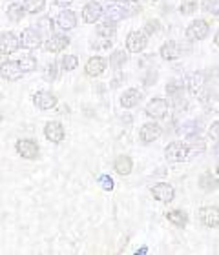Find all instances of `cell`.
<instances>
[{
    "label": "cell",
    "mask_w": 219,
    "mask_h": 255,
    "mask_svg": "<svg viewBox=\"0 0 219 255\" xmlns=\"http://www.w3.org/2000/svg\"><path fill=\"white\" fill-rule=\"evenodd\" d=\"M102 7L97 0H91V2H88V4L84 5V9H82V20L86 22V24H95L99 18L102 16Z\"/></svg>",
    "instance_id": "13"
},
{
    "label": "cell",
    "mask_w": 219,
    "mask_h": 255,
    "mask_svg": "<svg viewBox=\"0 0 219 255\" xmlns=\"http://www.w3.org/2000/svg\"><path fill=\"white\" fill-rule=\"evenodd\" d=\"M108 68V60L104 57H91L88 62H86V75H90V77H99L106 71Z\"/></svg>",
    "instance_id": "17"
},
{
    "label": "cell",
    "mask_w": 219,
    "mask_h": 255,
    "mask_svg": "<svg viewBox=\"0 0 219 255\" xmlns=\"http://www.w3.org/2000/svg\"><path fill=\"white\" fill-rule=\"evenodd\" d=\"M214 42H216V46L219 48V31L216 33V37H214Z\"/></svg>",
    "instance_id": "40"
},
{
    "label": "cell",
    "mask_w": 219,
    "mask_h": 255,
    "mask_svg": "<svg viewBox=\"0 0 219 255\" xmlns=\"http://www.w3.org/2000/svg\"><path fill=\"white\" fill-rule=\"evenodd\" d=\"M188 148H190V151H199V153H203L205 151V142H203V138H199V137H188Z\"/></svg>",
    "instance_id": "32"
},
{
    "label": "cell",
    "mask_w": 219,
    "mask_h": 255,
    "mask_svg": "<svg viewBox=\"0 0 219 255\" xmlns=\"http://www.w3.org/2000/svg\"><path fill=\"white\" fill-rule=\"evenodd\" d=\"M71 2H73V0H55V4L60 5V7H68Z\"/></svg>",
    "instance_id": "39"
},
{
    "label": "cell",
    "mask_w": 219,
    "mask_h": 255,
    "mask_svg": "<svg viewBox=\"0 0 219 255\" xmlns=\"http://www.w3.org/2000/svg\"><path fill=\"white\" fill-rule=\"evenodd\" d=\"M24 15H26V11H24V7H22V4H11L9 7H7V18H9L11 22H20L22 18H24Z\"/></svg>",
    "instance_id": "28"
},
{
    "label": "cell",
    "mask_w": 219,
    "mask_h": 255,
    "mask_svg": "<svg viewBox=\"0 0 219 255\" xmlns=\"http://www.w3.org/2000/svg\"><path fill=\"white\" fill-rule=\"evenodd\" d=\"M146 252H148L146 248H141V250H137V255H139V254H146Z\"/></svg>",
    "instance_id": "41"
},
{
    "label": "cell",
    "mask_w": 219,
    "mask_h": 255,
    "mask_svg": "<svg viewBox=\"0 0 219 255\" xmlns=\"http://www.w3.org/2000/svg\"><path fill=\"white\" fill-rule=\"evenodd\" d=\"M159 53H161V59L176 60L183 55V46L179 42H176V40H168V42H165L161 46Z\"/></svg>",
    "instance_id": "15"
},
{
    "label": "cell",
    "mask_w": 219,
    "mask_h": 255,
    "mask_svg": "<svg viewBox=\"0 0 219 255\" xmlns=\"http://www.w3.org/2000/svg\"><path fill=\"white\" fill-rule=\"evenodd\" d=\"M68 46H70V38L66 37V35H51L46 40V44H44V48H46L48 53H60Z\"/></svg>",
    "instance_id": "14"
},
{
    "label": "cell",
    "mask_w": 219,
    "mask_h": 255,
    "mask_svg": "<svg viewBox=\"0 0 219 255\" xmlns=\"http://www.w3.org/2000/svg\"><path fill=\"white\" fill-rule=\"evenodd\" d=\"M134 168V162L128 155H119L115 162H113V170L117 171L119 175H130V171Z\"/></svg>",
    "instance_id": "23"
},
{
    "label": "cell",
    "mask_w": 219,
    "mask_h": 255,
    "mask_svg": "<svg viewBox=\"0 0 219 255\" xmlns=\"http://www.w3.org/2000/svg\"><path fill=\"white\" fill-rule=\"evenodd\" d=\"M90 46L95 49V51H102V49H108L112 46V38H104L97 35L95 40H90Z\"/></svg>",
    "instance_id": "31"
},
{
    "label": "cell",
    "mask_w": 219,
    "mask_h": 255,
    "mask_svg": "<svg viewBox=\"0 0 219 255\" xmlns=\"http://www.w3.org/2000/svg\"><path fill=\"white\" fill-rule=\"evenodd\" d=\"M124 62H126V53L121 51V49H117V51H113V53L110 55V68H113V69L123 68Z\"/></svg>",
    "instance_id": "29"
},
{
    "label": "cell",
    "mask_w": 219,
    "mask_h": 255,
    "mask_svg": "<svg viewBox=\"0 0 219 255\" xmlns=\"http://www.w3.org/2000/svg\"><path fill=\"white\" fill-rule=\"evenodd\" d=\"M115 26H113V22H102V24H97L95 27V35L99 37H104V38H113L115 37Z\"/></svg>",
    "instance_id": "25"
},
{
    "label": "cell",
    "mask_w": 219,
    "mask_h": 255,
    "mask_svg": "<svg viewBox=\"0 0 219 255\" xmlns=\"http://www.w3.org/2000/svg\"><path fill=\"white\" fill-rule=\"evenodd\" d=\"M0 123H2V113H0Z\"/></svg>",
    "instance_id": "44"
},
{
    "label": "cell",
    "mask_w": 219,
    "mask_h": 255,
    "mask_svg": "<svg viewBox=\"0 0 219 255\" xmlns=\"http://www.w3.org/2000/svg\"><path fill=\"white\" fill-rule=\"evenodd\" d=\"M154 2H155V0H154Z\"/></svg>",
    "instance_id": "45"
},
{
    "label": "cell",
    "mask_w": 219,
    "mask_h": 255,
    "mask_svg": "<svg viewBox=\"0 0 219 255\" xmlns=\"http://www.w3.org/2000/svg\"><path fill=\"white\" fill-rule=\"evenodd\" d=\"M20 46L26 49H37L42 46V35L37 27H26L20 35Z\"/></svg>",
    "instance_id": "5"
},
{
    "label": "cell",
    "mask_w": 219,
    "mask_h": 255,
    "mask_svg": "<svg viewBox=\"0 0 219 255\" xmlns=\"http://www.w3.org/2000/svg\"><path fill=\"white\" fill-rule=\"evenodd\" d=\"M148 46V35L145 31H132L126 37V49L130 53H141Z\"/></svg>",
    "instance_id": "4"
},
{
    "label": "cell",
    "mask_w": 219,
    "mask_h": 255,
    "mask_svg": "<svg viewBox=\"0 0 219 255\" xmlns=\"http://www.w3.org/2000/svg\"><path fill=\"white\" fill-rule=\"evenodd\" d=\"M190 157V148H188L187 142H170L165 148V159L170 160V162H183Z\"/></svg>",
    "instance_id": "1"
},
{
    "label": "cell",
    "mask_w": 219,
    "mask_h": 255,
    "mask_svg": "<svg viewBox=\"0 0 219 255\" xmlns=\"http://www.w3.org/2000/svg\"><path fill=\"white\" fill-rule=\"evenodd\" d=\"M161 135H163V128H161L157 123H146V124H143V126H141V129H139L141 140H143V142H146V144L157 140Z\"/></svg>",
    "instance_id": "12"
},
{
    "label": "cell",
    "mask_w": 219,
    "mask_h": 255,
    "mask_svg": "<svg viewBox=\"0 0 219 255\" xmlns=\"http://www.w3.org/2000/svg\"><path fill=\"white\" fill-rule=\"evenodd\" d=\"M102 16L106 18L108 22H121L123 18H126V13H124V5L113 2V4H108L104 9H102Z\"/></svg>",
    "instance_id": "18"
},
{
    "label": "cell",
    "mask_w": 219,
    "mask_h": 255,
    "mask_svg": "<svg viewBox=\"0 0 219 255\" xmlns=\"http://www.w3.org/2000/svg\"><path fill=\"white\" fill-rule=\"evenodd\" d=\"M199 188L203 191H214L219 184V177L212 175V171H205L199 175Z\"/></svg>",
    "instance_id": "22"
},
{
    "label": "cell",
    "mask_w": 219,
    "mask_h": 255,
    "mask_svg": "<svg viewBox=\"0 0 219 255\" xmlns=\"http://www.w3.org/2000/svg\"><path fill=\"white\" fill-rule=\"evenodd\" d=\"M152 195L159 202H170V201H174L176 190H174L170 184H166V182H159V184H155V186L152 188Z\"/></svg>",
    "instance_id": "16"
},
{
    "label": "cell",
    "mask_w": 219,
    "mask_h": 255,
    "mask_svg": "<svg viewBox=\"0 0 219 255\" xmlns=\"http://www.w3.org/2000/svg\"><path fill=\"white\" fill-rule=\"evenodd\" d=\"M33 102L38 110L42 112H48V110H53L57 106V97L51 93V91H37L35 97H33Z\"/></svg>",
    "instance_id": "11"
},
{
    "label": "cell",
    "mask_w": 219,
    "mask_h": 255,
    "mask_svg": "<svg viewBox=\"0 0 219 255\" xmlns=\"http://www.w3.org/2000/svg\"><path fill=\"white\" fill-rule=\"evenodd\" d=\"M18 64H20V68L24 73H31V71H35L37 69V59L33 57V55L26 53L22 55L20 59H18Z\"/></svg>",
    "instance_id": "27"
},
{
    "label": "cell",
    "mask_w": 219,
    "mask_h": 255,
    "mask_svg": "<svg viewBox=\"0 0 219 255\" xmlns=\"http://www.w3.org/2000/svg\"><path fill=\"white\" fill-rule=\"evenodd\" d=\"M22 7H24L26 13L35 15V13H40V11L46 7V0H24V2H22Z\"/></svg>",
    "instance_id": "26"
},
{
    "label": "cell",
    "mask_w": 219,
    "mask_h": 255,
    "mask_svg": "<svg viewBox=\"0 0 219 255\" xmlns=\"http://www.w3.org/2000/svg\"><path fill=\"white\" fill-rule=\"evenodd\" d=\"M0 75L7 82H15V80L22 79L24 71H22L18 60H4V62L0 64Z\"/></svg>",
    "instance_id": "3"
},
{
    "label": "cell",
    "mask_w": 219,
    "mask_h": 255,
    "mask_svg": "<svg viewBox=\"0 0 219 255\" xmlns=\"http://www.w3.org/2000/svg\"><path fill=\"white\" fill-rule=\"evenodd\" d=\"M196 9H198V0H183L179 11L183 15H192V13H196Z\"/></svg>",
    "instance_id": "33"
},
{
    "label": "cell",
    "mask_w": 219,
    "mask_h": 255,
    "mask_svg": "<svg viewBox=\"0 0 219 255\" xmlns=\"http://www.w3.org/2000/svg\"><path fill=\"white\" fill-rule=\"evenodd\" d=\"M15 149L22 159L31 160L38 157V144L35 142V140H31V138H20V140H16Z\"/></svg>",
    "instance_id": "7"
},
{
    "label": "cell",
    "mask_w": 219,
    "mask_h": 255,
    "mask_svg": "<svg viewBox=\"0 0 219 255\" xmlns=\"http://www.w3.org/2000/svg\"><path fill=\"white\" fill-rule=\"evenodd\" d=\"M124 13H126V16L137 15V13H141V4L139 2H135V0L124 2Z\"/></svg>",
    "instance_id": "34"
},
{
    "label": "cell",
    "mask_w": 219,
    "mask_h": 255,
    "mask_svg": "<svg viewBox=\"0 0 219 255\" xmlns=\"http://www.w3.org/2000/svg\"><path fill=\"white\" fill-rule=\"evenodd\" d=\"M20 48V37L13 31H4L0 35V55H11Z\"/></svg>",
    "instance_id": "8"
},
{
    "label": "cell",
    "mask_w": 219,
    "mask_h": 255,
    "mask_svg": "<svg viewBox=\"0 0 219 255\" xmlns=\"http://www.w3.org/2000/svg\"><path fill=\"white\" fill-rule=\"evenodd\" d=\"M161 29V24L159 20H148L145 26V33L146 35H152V33H157Z\"/></svg>",
    "instance_id": "37"
},
{
    "label": "cell",
    "mask_w": 219,
    "mask_h": 255,
    "mask_svg": "<svg viewBox=\"0 0 219 255\" xmlns=\"http://www.w3.org/2000/svg\"><path fill=\"white\" fill-rule=\"evenodd\" d=\"M99 184L102 186V190H106V191L113 190V179L110 175H101V177H99Z\"/></svg>",
    "instance_id": "36"
},
{
    "label": "cell",
    "mask_w": 219,
    "mask_h": 255,
    "mask_svg": "<svg viewBox=\"0 0 219 255\" xmlns=\"http://www.w3.org/2000/svg\"><path fill=\"white\" fill-rule=\"evenodd\" d=\"M57 24H59L60 29H64V31H70L77 26V15H75L71 9H62L57 16Z\"/></svg>",
    "instance_id": "19"
},
{
    "label": "cell",
    "mask_w": 219,
    "mask_h": 255,
    "mask_svg": "<svg viewBox=\"0 0 219 255\" xmlns=\"http://www.w3.org/2000/svg\"><path fill=\"white\" fill-rule=\"evenodd\" d=\"M145 113H146V117L154 119V121L165 119L166 113H168V102H166L165 99H152V101L146 104Z\"/></svg>",
    "instance_id": "6"
},
{
    "label": "cell",
    "mask_w": 219,
    "mask_h": 255,
    "mask_svg": "<svg viewBox=\"0 0 219 255\" xmlns=\"http://www.w3.org/2000/svg\"><path fill=\"white\" fill-rule=\"evenodd\" d=\"M216 171H218V177H219V162H218V166H216Z\"/></svg>",
    "instance_id": "42"
},
{
    "label": "cell",
    "mask_w": 219,
    "mask_h": 255,
    "mask_svg": "<svg viewBox=\"0 0 219 255\" xmlns=\"http://www.w3.org/2000/svg\"><path fill=\"white\" fill-rule=\"evenodd\" d=\"M141 101H143V93L139 90H126L121 95V106L126 108V110L135 108Z\"/></svg>",
    "instance_id": "21"
},
{
    "label": "cell",
    "mask_w": 219,
    "mask_h": 255,
    "mask_svg": "<svg viewBox=\"0 0 219 255\" xmlns=\"http://www.w3.org/2000/svg\"><path fill=\"white\" fill-rule=\"evenodd\" d=\"M115 2H128V0H115Z\"/></svg>",
    "instance_id": "43"
},
{
    "label": "cell",
    "mask_w": 219,
    "mask_h": 255,
    "mask_svg": "<svg viewBox=\"0 0 219 255\" xmlns=\"http://www.w3.org/2000/svg\"><path fill=\"white\" fill-rule=\"evenodd\" d=\"M199 219L207 228H219V208L205 206L199 210Z\"/></svg>",
    "instance_id": "10"
},
{
    "label": "cell",
    "mask_w": 219,
    "mask_h": 255,
    "mask_svg": "<svg viewBox=\"0 0 219 255\" xmlns=\"http://www.w3.org/2000/svg\"><path fill=\"white\" fill-rule=\"evenodd\" d=\"M209 135L214 138V140H218V142H219V121L212 123V126L209 128Z\"/></svg>",
    "instance_id": "38"
},
{
    "label": "cell",
    "mask_w": 219,
    "mask_h": 255,
    "mask_svg": "<svg viewBox=\"0 0 219 255\" xmlns=\"http://www.w3.org/2000/svg\"><path fill=\"white\" fill-rule=\"evenodd\" d=\"M44 135L49 142L60 144L64 140V126L59 123V121H49L46 126H44Z\"/></svg>",
    "instance_id": "9"
},
{
    "label": "cell",
    "mask_w": 219,
    "mask_h": 255,
    "mask_svg": "<svg viewBox=\"0 0 219 255\" xmlns=\"http://www.w3.org/2000/svg\"><path fill=\"white\" fill-rule=\"evenodd\" d=\"M209 33H210V26L203 18H198V20L190 22L187 27L188 40H203V38L209 37Z\"/></svg>",
    "instance_id": "2"
},
{
    "label": "cell",
    "mask_w": 219,
    "mask_h": 255,
    "mask_svg": "<svg viewBox=\"0 0 219 255\" xmlns=\"http://www.w3.org/2000/svg\"><path fill=\"white\" fill-rule=\"evenodd\" d=\"M60 66H62L64 71H73L75 68H79V59L75 55H64L60 59Z\"/></svg>",
    "instance_id": "30"
},
{
    "label": "cell",
    "mask_w": 219,
    "mask_h": 255,
    "mask_svg": "<svg viewBox=\"0 0 219 255\" xmlns=\"http://www.w3.org/2000/svg\"><path fill=\"white\" fill-rule=\"evenodd\" d=\"M166 219H168L174 226H177V228H185L188 223V215L183 212V210H172V212L166 213Z\"/></svg>",
    "instance_id": "24"
},
{
    "label": "cell",
    "mask_w": 219,
    "mask_h": 255,
    "mask_svg": "<svg viewBox=\"0 0 219 255\" xmlns=\"http://www.w3.org/2000/svg\"><path fill=\"white\" fill-rule=\"evenodd\" d=\"M44 79L48 80V82H53L57 79V64L51 62L46 66V69H44Z\"/></svg>",
    "instance_id": "35"
},
{
    "label": "cell",
    "mask_w": 219,
    "mask_h": 255,
    "mask_svg": "<svg viewBox=\"0 0 219 255\" xmlns=\"http://www.w3.org/2000/svg\"><path fill=\"white\" fill-rule=\"evenodd\" d=\"M205 82H207L205 75L201 73V71H196V73L190 75V77H188V80H187L188 91H190L192 95H199V93L203 91V88H205Z\"/></svg>",
    "instance_id": "20"
}]
</instances>
